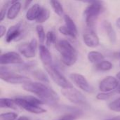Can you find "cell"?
I'll list each match as a JSON object with an SVG mask.
<instances>
[{"instance_id":"6da1fadb","label":"cell","mask_w":120,"mask_h":120,"mask_svg":"<svg viewBox=\"0 0 120 120\" xmlns=\"http://www.w3.org/2000/svg\"><path fill=\"white\" fill-rule=\"evenodd\" d=\"M22 89L35 94L44 104L53 106L57 105L59 101V96L57 93L43 82L30 81L22 84Z\"/></svg>"},{"instance_id":"7a4b0ae2","label":"cell","mask_w":120,"mask_h":120,"mask_svg":"<svg viewBox=\"0 0 120 120\" xmlns=\"http://www.w3.org/2000/svg\"><path fill=\"white\" fill-rule=\"evenodd\" d=\"M55 47L60 55L62 63L67 66H72L77 60V52L75 47L65 39L58 41Z\"/></svg>"},{"instance_id":"3957f363","label":"cell","mask_w":120,"mask_h":120,"mask_svg":"<svg viewBox=\"0 0 120 120\" xmlns=\"http://www.w3.org/2000/svg\"><path fill=\"white\" fill-rule=\"evenodd\" d=\"M17 106L24 109L27 112L33 114H42L46 110L39 105L44 103L39 98L32 96H23L13 98Z\"/></svg>"},{"instance_id":"277c9868","label":"cell","mask_w":120,"mask_h":120,"mask_svg":"<svg viewBox=\"0 0 120 120\" xmlns=\"http://www.w3.org/2000/svg\"><path fill=\"white\" fill-rule=\"evenodd\" d=\"M103 4L102 1L95 2L89 4L84 11V15L85 18V22L89 27H93L102 12Z\"/></svg>"},{"instance_id":"5b68a950","label":"cell","mask_w":120,"mask_h":120,"mask_svg":"<svg viewBox=\"0 0 120 120\" xmlns=\"http://www.w3.org/2000/svg\"><path fill=\"white\" fill-rule=\"evenodd\" d=\"M0 78L4 82L12 84H24L31 81V79L26 76L17 74L14 72H11L8 68L1 66Z\"/></svg>"},{"instance_id":"8992f818","label":"cell","mask_w":120,"mask_h":120,"mask_svg":"<svg viewBox=\"0 0 120 120\" xmlns=\"http://www.w3.org/2000/svg\"><path fill=\"white\" fill-rule=\"evenodd\" d=\"M44 68L49 77L58 86L61 87L62 89H69L73 87L72 84L65 78V77L58 70V69L53 64L48 66H44Z\"/></svg>"},{"instance_id":"52a82bcc","label":"cell","mask_w":120,"mask_h":120,"mask_svg":"<svg viewBox=\"0 0 120 120\" xmlns=\"http://www.w3.org/2000/svg\"><path fill=\"white\" fill-rule=\"evenodd\" d=\"M61 93L70 102L73 104L79 105H87L88 102L84 96V95L77 90V89L72 87L69 89H62Z\"/></svg>"},{"instance_id":"ba28073f","label":"cell","mask_w":120,"mask_h":120,"mask_svg":"<svg viewBox=\"0 0 120 120\" xmlns=\"http://www.w3.org/2000/svg\"><path fill=\"white\" fill-rule=\"evenodd\" d=\"M37 48L38 43L35 39H32L30 42H22L18 46L20 53L26 58H34Z\"/></svg>"},{"instance_id":"9c48e42d","label":"cell","mask_w":120,"mask_h":120,"mask_svg":"<svg viewBox=\"0 0 120 120\" xmlns=\"http://www.w3.org/2000/svg\"><path fill=\"white\" fill-rule=\"evenodd\" d=\"M24 63V61L20 55L15 51H9L2 53L0 57L1 65H20Z\"/></svg>"},{"instance_id":"30bf717a","label":"cell","mask_w":120,"mask_h":120,"mask_svg":"<svg viewBox=\"0 0 120 120\" xmlns=\"http://www.w3.org/2000/svg\"><path fill=\"white\" fill-rule=\"evenodd\" d=\"M120 86L119 80L117 77L108 76L103 79L98 85V89L101 92H112Z\"/></svg>"},{"instance_id":"8fae6325","label":"cell","mask_w":120,"mask_h":120,"mask_svg":"<svg viewBox=\"0 0 120 120\" xmlns=\"http://www.w3.org/2000/svg\"><path fill=\"white\" fill-rule=\"evenodd\" d=\"M70 77L73 83L82 91L86 93H92L94 91L93 88L89 84L86 77L82 75L79 73H71Z\"/></svg>"},{"instance_id":"7c38bea8","label":"cell","mask_w":120,"mask_h":120,"mask_svg":"<svg viewBox=\"0 0 120 120\" xmlns=\"http://www.w3.org/2000/svg\"><path fill=\"white\" fill-rule=\"evenodd\" d=\"M22 23L20 22L11 26L6 32L5 39L7 43L17 39L22 34Z\"/></svg>"},{"instance_id":"4fadbf2b","label":"cell","mask_w":120,"mask_h":120,"mask_svg":"<svg viewBox=\"0 0 120 120\" xmlns=\"http://www.w3.org/2000/svg\"><path fill=\"white\" fill-rule=\"evenodd\" d=\"M83 41L84 44L89 48H96L100 44V39L96 33L94 31L86 32L83 35Z\"/></svg>"},{"instance_id":"5bb4252c","label":"cell","mask_w":120,"mask_h":120,"mask_svg":"<svg viewBox=\"0 0 120 120\" xmlns=\"http://www.w3.org/2000/svg\"><path fill=\"white\" fill-rule=\"evenodd\" d=\"M39 53L41 61L44 66L53 65V59L51 53L48 47L44 44H40L39 46Z\"/></svg>"},{"instance_id":"9a60e30c","label":"cell","mask_w":120,"mask_h":120,"mask_svg":"<svg viewBox=\"0 0 120 120\" xmlns=\"http://www.w3.org/2000/svg\"><path fill=\"white\" fill-rule=\"evenodd\" d=\"M43 7H41L39 4H35L32 5L31 7H30L26 13H25V18L28 21H36L37 19L41 9Z\"/></svg>"},{"instance_id":"2e32d148","label":"cell","mask_w":120,"mask_h":120,"mask_svg":"<svg viewBox=\"0 0 120 120\" xmlns=\"http://www.w3.org/2000/svg\"><path fill=\"white\" fill-rule=\"evenodd\" d=\"M103 27L105 29V31L107 34L108 38L109 39V41L112 43V44H115L117 41V33L115 30L114 29L113 26L112 25L111 22L108 21V20H104L103 23Z\"/></svg>"},{"instance_id":"e0dca14e","label":"cell","mask_w":120,"mask_h":120,"mask_svg":"<svg viewBox=\"0 0 120 120\" xmlns=\"http://www.w3.org/2000/svg\"><path fill=\"white\" fill-rule=\"evenodd\" d=\"M21 8H22V4L20 1L11 4L7 11V14H6L7 18L9 20H14L19 14Z\"/></svg>"},{"instance_id":"ac0fdd59","label":"cell","mask_w":120,"mask_h":120,"mask_svg":"<svg viewBox=\"0 0 120 120\" xmlns=\"http://www.w3.org/2000/svg\"><path fill=\"white\" fill-rule=\"evenodd\" d=\"M87 58L88 60L93 64H98L101 63V61L105 60V56L103 53L98 51H92L88 53L87 55Z\"/></svg>"},{"instance_id":"d6986e66","label":"cell","mask_w":120,"mask_h":120,"mask_svg":"<svg viewBox=\"0 0 120 120\" xmlns=\"http://www.w3.org/2000/svg\"><path fill=\"white\" fill-rule=\"evenodd\" d=\"M64 18V21H65V25L69 28L72 32H73L76 35L78 34V30H77V27L76 24L75 23V22L73 21V20L70 18V15L65 14L63 16Z\"/></svg>"},{"instance_id":"ffe728a7","label":"cell","mask_w":120,"mask_h":120,"mask_svg":"<svg viewBox=\"0 0 120 120\" xmlns=\"http://www.w3.org/2000/svg\"><path fill=\"white\" fill-rule=\"evenodd\" d=\"M32 77L35 79L38 80L39 82H43V83L44 82V83H49V79L48 77L46 76L45 72H43L41 70H34L32 72Z\"/></svg>"},{"instance_id":"44dd1931","label":"cell","mask_w":120,"mask_h":120,"mask_svg":"<svg viewBox=\"0 0 120 120\" xmlns=\"http://www.w3.org/2000/svg\"><path fill=\"white\" fill-rule=\"evenodd\" d=\"M50 4L54 12L59 16H62L64 14V8L62 4L59 0H50Z\"/></svg>"},{"instance_id":"7402d4cb","label":"cell","mask_w":120,"mask_h":120,"mask_svg":"<svg viewBox=\"0 0 120 120\" xmlns=\"http://www.w3.org/2000/svg\"><path fill=\"white\" fill-rule=\"evenodd\" d=\"M95 68L98 71H102V72H107L112 69L113 65L112 63L109 61V60H103L101 63L96 64Z\"/></svg>"},{"instance_id":"603a6c76","label":"cell","mask_w":120,"mask_h":120,"mask_svg":"<svg viewBox=\"0 0 120 120\" xmlns=\"http://www.w3.org/2000/svg\"><path fill=\"white\" fill-rule=\"evenodd\" d=\"M36 32L40 44H44V42H46V34L45 33L44 27L41 24H39L36 26Z\"/></svg>"},{"instance_id":"cb8c5ba5","label":"cell","mask_w":120,"mask_h":120,"mask_svg":"<svg viewBox=\"0 0 120 120\" xmlns=\"http://www.w3.org/2000/svg\"><path fill=\"white\" fill-rule=\"evenodd\" d=\"M49 17H50V11L47 8L43 7L39 15V16H38V18H37V19L36 20V22L38 24L44 23L48 20Z\"/></svg>"},{"instance_id":"d4e9b609","label":"cell","mask_w":120,"mask_h":120,"mask_svg":"<svg viewBox=\"0 0 120 120\" xmlns=\"http://www.w3.org/2000/svg\"><path fill=\"white\" fill-rule=\"evenodd\" d=\"M15 105H17L13 99L4 98H2L0 99V108H11L15 109Z\"/></svg>"},{"instance_id":"484cf974","label":"cell","mask_w":120,"mask_h":120,"mask_svg":"<svg viewBox=\"0 0 120 120\" xmlns=\"http://www.w3.org/2000/svg\"><path fill=\"white\" fill-rule=\"evenodd\" d=\"M57 42V37L53 31H49L46 33V46L49 47L52 44H55Z\"/></svg>"},{"instance_id":"4316f807","label":"cell","mask_w":120,"mask_h":120,"mask_svg":"<svg viewBox=\"0 0 120 120\" xmlns=\"http://www.w3.org/2000/svg\"><path fill=\"white\" fill-rule=\"evenodd\" d=\"M58 31L60 33H61L62 34L71 37L72 39H77V35H76L73 32H72L69 28H68L65 25H62L58 28Z\"/></svg>"},{"instance_id":"83f0119b","label":"cell","mask_w":120,"mask_h":120,"mask_svg":"<svg viewBox=\"0 0 120 120\" xmlns=\"http://www.w3.org/2000/svg\"><path fill=\"white\" fill-rule=\"evenodd\" d=\"M108 108L114 112H120V98H118L108 104Z\"/></svg>"},{"instance_id":"f1b7e54d","label":"cell","mask_w":120,"mask_h":120,"mask_svg":"<svg viewBox=\"0 0 120 120\" xmlns=\"http://www.w3.org/2000/svg\"><path fill=\"white\" fill-rule=\"evenodd\" d=\"M18 118V114L13 112L2 113L0 115V120H15Z\"/></svg>"},{"instance_id":"f546056e","label":"cell","mask_w":120,"mask_h":120,"mask_svg":"<svg viewBox=\"0 0 120 120\" xmlns=\"http://www.w3.org/2000/svg\"><path fill=\"white\" fill-rule=\"evenodd\" d=\"M115 91H112V92H102L99 93L96 96V98L100 101H106L110 99L111 97H112L115 94Z\"/></svg>"},{"instance_id":"4dcf8cb0","label":"cell","mask_w":120,"mask_h":120,"mask_svg":"<svg viewBox=\"0 0 120 120\" xmlns=\"http://www.w3.org/2000/svg\"><path fill=\"white\" fill-rule=\"evenodd\" d=\"M9 4H10V2L7 1L1 8V11H0V21L1 22H2L4 20L6 15L7 14V11H8V8H9V6H11Z\"/></svg>"},{"instance_id":"1f68e13d","label":"cell","mask_w":120,"mask_h":120,"mask_svg":"<svg viewBox=\"0 0 120 120\" xmlns=\"http://www.w3.org/2000/svg\"><path fill=\"white\" fill-rule=\"evenodd\" d=\"M6 28L5 26H4L3 25H0V38H2L4 36H6Z\"/></svg>"},{"instance_id":"d6a6232c","label":"cell","mask_w":120,"mask_h":120,"mask_svg":"<svg viewBox=\"0 0 120 120\" xmlns=\"http://www.w3.org/2000/svg\"><path fill=\"white\" fill-rule=\"evenodd\" d=\"M74 1H81V2H84V3H86L88 4H91L95 2H98L100 1L101 0H74Z\"/></svg>"},{"instance_id":"836d02e7","label":"cell","mask_w":120,"mask_h":120,"mask_svg":"<svg viewBox=\"0 0 120 120\" xmlns=\"http://www.w3.org/2000/svg\"><path fill=\"white\" fill-rule=\"evenodd\" d=\"M34 0H25V4H24V8L25 9H27L30 5L32 4V2Z\"/></svg>"},{"instance_id":"e575fe53","label":"cell","mask_w":120,"mask_h":120,"mask_svg":"<svg viewBox=\"0 0 120 120\" xmlns=\"http://www.w3.org/2000/svg\"><path fill=\"white\" fill-rule=\"evenodd\" d=\"M115 23H116V26H117L119 29H120V17L117 19V20H116V22H115Z\"/></svg>"},{"instance_id":"d590c367","label":"cell","mask_w":120,"mask_h":120,"mask_svg":"<svg viewBox=\"0 0 120 120\" xmlns=\"http://www.w3.org/2000/svg\"><path fill=\"white\" fill-rule=\"evenodd\" d=\"M120 120V116L115 117H112V118H111V119H109V120Z\"/></svg>"},{"instance_id":"8d00e7d4","label":"cell","mask_w":120,"mask_h":120,"mask_svg":"<svg viewBox=\"0 0 120 120\" xmlns=\"http://www.w3.org/2000/svg\"><path fill=\"white\" fill-rule=\"evenodd\" d=\"M20 0H11V4H13V3H15V2H19Z\"/></svg>"},{"instance_id":"74e56055","label":"cell","mask_w":120,"mask_h":120,"mask_svg":"<svg viewBox=\"0 0 120 120\" xmlns=\"http://www.w3.org/2000/svg\"><path fill=\"white\" fill-rule=\"evenodd\" d=\"M116 77H117L118 79H120V72H119L117 74V76H116Z\"/></svg>"},{"instance_id":"f35d334b","label":"cell","mask_w":120,"mask_h":120,"mask_svg":"<svg viewBox=\"0 0 120 120\" xmlns=\"http://www.w3.org/2000/svg\"><path fill=\"white\" fill-rule=\"evenodd\" d=\"M118 92H119V93H120V86H119V87H118Z\"/></svg>"},{"instance_id":"ab89813d","label":"cell","mask_w":120,"mask_h":120,"mask_svg":"<svg viewBox=\"0 0 120 120\" xmlns=\"http://www.w3.org/2000/svg\"><path fill=\"white\" fill-rule=\"evenodd\" d=\"M119 55H120V53H119Z\"/></svg>"},{"instance_id":"60d3db41","label":"cell","mask_w":120,"mask_h":120,"mask_svg":"<svg viewBox=\"0 0 120 120\" xmlns=\"http://www.w3.org/2000/svg\"></svg>"}]
</instances>
